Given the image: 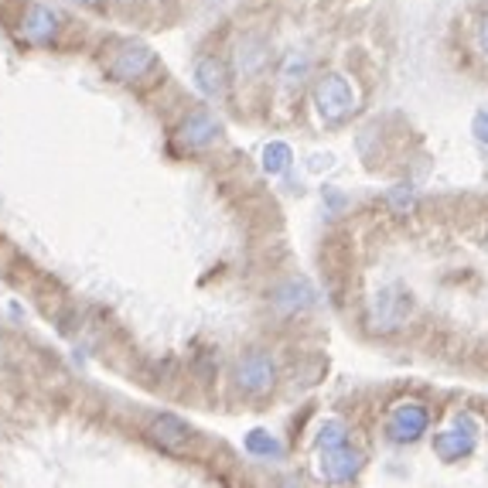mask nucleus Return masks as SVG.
<instances>
[{
  "label": "nucleus",
  "instance_id": "obj_13",
  "mask_svg": "<svg viewBox=\"0 0 488 488\" xmlns=\"http://www.w3.org/2000/svg\"><path fill=\"white\" fill-rule=\"evenodd\" d=\"M246 451L260 454V458H280V454H284L280 441H277V437H270L266 431H250V433H246Z\"/></svg>",
  "mask_w": 488,
  "mask_h": 488
},
{
  "label": "nucleus",
  "instance_id": "obj_7",
  "mask_svg": "<svg viewBox=\"0 0 488 488\" xmlns=\"http://www.w3.org/2000/svg\"><path fill=\"white\" fill-rule=\"evenodd\" d=\"M236 383L246 393H266L274 386V363L266 359L264 352H250L246 359H239Z\"/></svg>",
  "mask_w": 488,
  "mask_h": 488
},
{
  "label": "nucleus",
  "instance_id": "obj_2",
  "mask_svg": "<svg viewBox=\"0 0 488 488\" xmlns=\"http://www.w3.org/2000/svg\"><path fill=\"white\" fill-rule=\"evenodd\" d=\"M314 106H318V116L328 120V124H338L345 120L355 106V96H352V85L342 79V75H324L314 89Z\"/></svg>",
  "mask_w": 488,
  "mask_h": 488
},
{
  "label": "nucleus",
  "instance_id": "obj_5",
  "mask_svg": "<svg viewBox=\"0 0 488 488\" xmlns=\"http://www.w3.org/2000/svg\"><path fill=\"white\" fill-rule=\"evenodd\" d=\"M58 31V15L45 4H28V11L21 17V35L31 45H52Z\"/></svg>",
  "mask_w": 488,
  "mask_h": 488
},
{
  "label": "nucleus",
  "instance_id": "obj_8",
  "mask_svg": "<svg viewBox=\"0 0 488 488\" xmlns=\"http://www.w3.org/2000/svg\"><path fill=\"white\" fill-rule=\"evenodd\" d=\"M363 472V454L355 451V447H335V451H324V458H321V474L328 478V482H352L355 474Z\"/></svg>",
  "mask_w": 488,
  "mask_h": 488
},
{
  "label": "nucleus",
  "instance_id": "obj_15",
  "mask_svg": "<svg viewBox=\"0 0 488 488\" xmlns=\"http://www.w3.org/2000/svg\"><path fill=\"white\" fill-rule=\"evenodd\" d=\"M287 161H291V147H287V144H280V140L266 144V151H264L266 174H280V171L287 168Z\"/></svg>",
  "mask_w": 488,
  "mask_h": 488
},
{
  "label": "nucleus",
  "instance_id": "obj_11",
  "mask_svg": "<svg viewBox=\"0 0 488 488\" xmlns=\"http://www.w3.org/2000/svg\"><path fill=\"white\" fill-rule=\"evenodd\" d=\"M151 437L161 447H168V451H178V454H182L184 447H188V441H192L188 427H184L178 417H157L151 423Z\"/></svg>",
  "mask_w": 488,
  "mask_h": 488
},
{
  "label": "nucleus",
  "instance_id": "obj_14",
  "mask_svg": "<svg viewBox=\"0 0 488 488\" xmlns=\"http://www.w3.org/2000/svg\"><path fill=\"white\" fill-rule=\"evenodd\" d=\"M345 441H349V431H345V423H342V420H328V423H321V431H318V447H321V451L345 447Z\"/></svg>",
  "mask_w": 488,
  "mask_h": 488
},
{
  "label": "nucleus",
  "instance_id": "obj_12",
  "mask_svg": "<svg viewBox=\"0 0 488 488\" xmlns=\"http://www.w3.org/2000/svg\"><path fill=\"white\" fill-rule=\"evenodd\" d=\"M314 301V291L307 287L304 280H287L284 287L277 291V304L284 307V311H294V307H307Z\"/></svg>",
  "mask_w": 488,
  "mask_h": 488
},
{
  "label": "nucleus",
  "instance_id": "obj_9",
  "mask_svg": "<svg viewBox=\"0 0 488 488\" xmlns=\"http://www.w3.org/2000/svg\"><path fill=\"white\" fill-rule=\"evenodd\" d=\"M219 130H223V124L212 113L198 110L182 124V144L184 147H209L212 140H219Z\"/></svg>",
  "mask_w": 488,
  "mask_h": 488
},
{
  "label": "nucleus",
  "instance_id": "obj_4",
  "mask_svg": "<svg viewBox=\"0 0 488 488\" xmlns=\"http://www.w3.org/2000/svg\"><path fill=\"white\" fill-rule=\"evenodd\" d=\"M433 447H437V454L444 461H458V458H468L474 451V423L472 417H454L451 420V427L441 431L433 437Z\"/></svg>",
  "mask_w": 488,
  "mask_h": 488
},
{
  "label": "nucleus",
  "instance_id": "obj_18",
  "mask_svg": "<svg viewBox=\"0 0 488 488\" xmlns=\"http://www.w3.org/2000/svg\"><path fill=\"white\" fill-rule=\"evenodd\" d=\"M79 4H85V0H79Z\"/></svg>",
  "mask_w": 488,
  "mask_h": 488
},
{
  "label": "nucleus",
  "instance_id": "obj_1",
  "mask_svg": "<svg viewBox=\"0 0 488 488\" xmlns=\"http://www.w3.org/2000/svg\"><path fill=\"white\" fill-rule=\"evenodd\" d=\"M427 423H431L427 406L417 403V400H400V403L390 410L386 433H390V441H396V444H410V441H420V437H423Z\"/></svg>",
  "mask_w": 488,
  "mask_h": 488
},
{
  "label": "nucleus",
  "instance_id": "obj_10",
  "mask_svg": "<svg viewBox=\"0 0 488 488\" xmlns=\"http://www.w3.org/2000/svg\"><path fill=\"white\" fill-rule=\"evenodd\" d=\"M195 83L205 96H212V99L225 96V85H229V79H225V65L219 62V58L202 55L195 62Z\"/></svg>",
  "mask_w": 488,
  "mask_h": 488
},
{
  "label": "nucleus",
  "instance_id": "obj_17",
  "mask_svg": "<svg viewBox=\"0 0 488 488\" xmlns=\"http://www.w3.org/2000/svg\"><path fill=\"white\" fill-rule=\"evenodd\" d=\"M478 42H482V48L488 52V7H485V15H482V28H478Z\"/></svg>",
  "mask_w": 488,
  "mask_h": 488
},
{
  "label": "nucleus",
  "instance_id": "obj_16",
  "mask_svg": "<svg viewBox=\"0 0 488 488\" xmlns=\"http://www.w3.org/2000/svg\"><path fill=\"white\" fill-rule=\"evenodd\" d=\"M474 137L488 144V110H482L478 116H474Z\"/></svg>",
  "mask_w": 488,
  "mask_h": 488
},
{
  "label": "nucleus",
  "instance_id": "obj_6",
  "mask_svg": "<svg viewBox=\"0 0 488 488\" xmlns=\"http://www.w3.org/2000/svg\"><path fill=\"white\" fill-rule=\"evenodd\" d=\"M410 311V297L400 287H390V291L376 294V307H373V328L376 332H393L400 321L406 318Z\"/></svg>",
  "mask_w": 488,
  "mask_h": 488
},
{
  "label": "nucleus",
  "instance_id": "obj_3",
  "mask_svg": "<svg viewBox=\"0 0 488 488\" xmlns=\"http://www.w3.org/2000/svg\"><path fill=\"white\" fill-rule=\"evenodd\" d=\"M154 62L157 58H154V52L144 42H124L113 52L110 62H106V69L120 83H137V79H144L154 69Z\"/></svg>",
  "mask_w": 488,
  "mask_h": 488
}]
</instances>
